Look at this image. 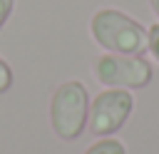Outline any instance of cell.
<instances>
[{
	"mask_svg": "<svg viewBox=\"0 0 159 154\" xmlns=\"http://www.w3.org/2000/svg\"><path fill=\"white\" fill-rule=\"evenodd\" d=\"M89 30H92V37L99 47L109 50V52H117V55H142L144 50H149V32L137 22L132 20L129 15L119 12V10H112V7H104L99 12L92 15V22H89Z\"/></svg>",
	"mask_w": 159,
	"mask_h": 154,
	"instance_id": "obj_1",
	"label": "cell"
},
{
	"mask_svg": "<svg viewBox=\"0 0 159 154\" xmlns=\"http://www.w3.org/2000/svg\"><path fill=\"white\" fill-rule=\"evenodd\" d=\"M87 114H89V97L82 82H62L50 102V119H52V129L60 139L65 142H75L87 124Z\"/></svg>",
	"mask_w": 159,
	"mask_h": 154,
	"instance_id": "obj_2",
	"label": "cell"
},
{
	"mask_svg": "<svg viewBox=\"0 0 159 154\" xmlns=\"http://www.w3.org/2000/svg\"><path fill=\"white\" fill-rule=\"evenodd\" d=\"M94 79L107 87L142 89L152 82V65L142 55H102L94 60Z\"/></svg>",
	"mask_w": 159,
	"mask_h": 154,
	"instance_id": "obj_3",
	"label": "cell"
},
{
	"mask_svg": "<svg viewBox=\"0 0 159 154\" xmlns=\"http://www.w3.org/2000/svg\"><path fill=\"white\" fill-rule=\"evenodd\" d=\"M134 99L127 89H104L94 97L92 107H89V129L97 137H107L114 134L117 129H122V124L127 122V117L132 114Z\"/></svg>",
	"mask_w": 159,
	"mask_h": 154,
	"instance_id": "obj_4",
	"label": "cell"
},
{
	"mask_svg": "<svg viewBox=\"0 0 159 154\" xmlns=\"http://www.w3.org/2000/svg\"><path fill=\"white\" fill-rule=\"evenodd\" d=\"M84 154H127V152H124V144L117 139H99L92 147H87Z\"/></svg>",
	"mask_w": 159,
	"mask_h": 154,
	"instance_id": "obj_5",
	"label": "cell"
},
{
	"mask_svg": "<svg viewBox=\"0 0 159 154\" xmlns=\"http://www.w3.org/2000/svg\"><path fill=\"white\" fill-rule=\"evenodd\" d=\"M10 84H12V70H10V65L0 57V94L7 92Z\"/></svg>",
	"mask_w": 159,
	"mask_h": 154,
	"instance_id": "obj_6",
	"label": "cell"
},
{
	"mask_svg": "<svg viewBox=\"0 0 159 154\" xmlns=\"http://www.w3.org/2000/svg\"><path fill=\"white\" fill-rule=\"evenodd\" d=\"M147 47H149V52L159 60V25H152V27H149V45H147Z\"/></svg>",
	"mask_w": 159,
	"mask_h": 154,
	"instance_id": "obj_7",
	"label": "cell"
},
{
	"mask_svg": "<svg viewBox=\"0 0 159 154\" xmlns=\"http://www.w3.org/2000/svg\"><path fill=\"white\" fill-rule=\"evenodd\" d=\"M12 5H15V0H0V27H2V25H5V20L10 17Z\"/></svg>",
	"mask_w": 159,
	"mask_h": 154,
	"instance_id": "obj_8",
	"label": "cell"
},
{
	"mask_svg": "<svg viewBox=\"0 0 159 154\" xmlns=\"http://www.w3.org/2000/svg\"><path fill=\"white\" fill-rule=\"evenodd\" d=\"M149 2H152V10H154L157 17H159V0H149Z\"/></svg>",
	"mask_w": 159,
	"mask_h": 154,
	"instance_id": "obj_9",
	"label": "cell"
}]
</instances>
